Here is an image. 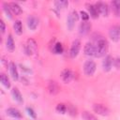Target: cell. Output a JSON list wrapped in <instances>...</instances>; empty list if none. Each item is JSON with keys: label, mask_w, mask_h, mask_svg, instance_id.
<instances>
[{"label": "cell", "mask_w": 120, "mask_h": 120, "mask_svg": "<svg viewBox=\"0 0 120 120\" xmlns=\"http://www.w3.org/2000/svg\"><path fill=\"white\" fill-rule=\"evenodd\" d=\"M11 95H12L14 100H16L18 103H22V102H23L22 96V94H21V92L19 91L18 88L14 87V88L11 90Z\"/></svg>", "instance_id": "5bb4252c"}, {"label": "cell", "mask_w": 120, "mask_h": 120, "mask_svg": "<svg viewBox=\"0 0 120 120\" xmlns=\"http://www.w3.org/2000/svg\"><path fill=\"white\" fill-rule=\"evenodd\" d=\"M53 52L56 53V54H60V53L63 52V46H62L61 43L57 42V43L54 44V46H53Z\"/></svg>", "instance_id": "484cf974"}, {"label": "cell", "mask_w": 120, "mask_h": 120, "mask_svg": "<svg viewBox=\"0 0 120 120\" xmlns=\"http://www.w3.org/2000/svg\"><path fill=\"white\" fill-rule=\"evenodd\" d=\"M112 58L111 55H107L104 58V60L102 61V68H103V70L106 71V72L110 71L111 68H112Z\"/></svg>", "instance_id": "8fae6325"}, {"label": "cell", "mask_w": 120, "mask_h": 120, "mask_svg": "<svg viewBox=\"0 0 120 120\" xmlns=\"http://www.w3.org/2000/svg\"><path fill=\"white\" fill-rule=\"evenodd\" d=\"M27 45L31 48V50H32L33 52H36V51H37V48H38L37 42H36L33 38H29V39L27 40Z\"/></svg>", "instance_id": "4316f807"}, {"label": "cell", "mask_w": 120, "mask_h": 120, "mask_svg": "<svg viewBox=\"0 0 120 120\" xmlns=\"http://www.w3.org/2000/svg\"><path fill=\"white\" fill-rule=\"evenodd\" d=\"M54 5L56 6V8H67L68 6V2L66 0H58L54 2Z\"/></svg>", "instance_id": "d4e9b609"}, {"label": "cell", "mask_w": 120, "mask_h": 120, "mask_svg": "<svg viewBox=\"0 0 120 120\" xmlns=\"http://www.w3.org/2000/svg\"><path fill=\"white\" fill-rule=\"evenodd\" d=\"M0 80H1L2 84H3L6 88H9V87H10V82H9V80H8V76H6L5 74L2 73L1 76H0Z\"/></svg>", "instance_id": "603a6c76"}, {"label": "cell", "mask_w": 120, "mask_h": 120, "mask_svg": "<svg viewBox=\"0 0 120 120\" xmlns=\"http://www.w3.org/2000/svg\"><path fill=\"white\" fill-rule=\"evenodd\" d=\"M55 110H56L57 112L64 114V113H66V112H67V110H68V107H67L65 104H63V103H59V104L56 106Z\"/></svg>", "instance_id": "cb8c5ba5"}, {"label": "cell", "mask_w": 120, "mask_h": 120, "mask_svg": "<svg viewBox=\"0 0 120 120\" xmlns=\"http://www.w3.org/2000/svg\"><path fill=\"white\" fill-rule=\"evenodd\" d=\"M38 25V19L36 16L30 15L27 17V26L31 30H36Z\"/></svg>", "instance_id": "ba28073f"}, {"label": "cell", "mask_w": 120, "mask_h": 120, "mask_svg": "<svg viewBox=\"0 0 120 120\" xmlns=\"http://www.w3.org/2000/svg\"><path fill=\"white\" fill-rule=\"evenodd\" d=\"M13 27H14V31L17 35H22V22L20 20L15 21V22L13 24Z\"/></svg>", "instance_id": "d6986e66"}, {"label": "cell", "mask_w": 120, "mask_h": 120, "mask_svg": "<svg viewBox=\"0 0 120 120\" xmlns=\"http://www.w3.org/2000/svg\"><path fill=\"white\" fill-rule=\"evenodd\" d=\"M8 7L11 10L12 13H14L15 15H20L22 14V8L15 2H11V3H8Z\"/></svg>", "instance_id": "9a60e30c"}, {"label": "cell", "mask_w": 120, "mask_h": 120, "mask_svg": "<svg viewBox=\"0 0 120 120\" xmlns=\"http://www.w3.org/2000/svg\"><path fill=\"white\" fill-rule=\"evenodd\" d=\"M3 9H4V11H5L7 17H8V19H11V18H12V15H11L12 12H11L9 7H8V4H6V3H5V4L3 5Z\"/></svg>", "instance_id": "83f0119b"}, {"label": "cell", "mask_w": 120, "mask_h": 120, "mask_svg": "<svg viewBox=\"0 0 120 120\" xmlns=\"http://www.w3.org/2000/svg\"><path fill=\"white\" fill-rule=\"evenodd\" d=\"M112 63H113V65H114V67L116 68H120V58H115L113 61H112Z\"/></svg>", "instance_id": "d6a6232c"}, {"label": "cell", "mask_w": 120, "mask_h": 120, "mask_svg": "<svg viewBox=\"0 0 120 120\" xmlns=\"http://www.w3.org/2000/svg\"><path fill=\"white\" fill-rule=\"evenodd\" d=\"M68 113H69L70 115H72V116L76 115V109H75V107L72 106V105H68Z\"/></svg>", "instance_id": "f546056e"}, {"label": "cell", "mask_w": 120, "mask_h": 120, "mask_svg": "<svg viewBox=\"0 0 120 120\" xmlns=\"http://www.w3.org/2000/svg\"><path fill=\"white\" fill-rule=\"evenodd\" d=\"M71 13H72V15H73V17L75 18V20L77 21V20L79 19V16H78V13H77V11H76V10H73V11H72Z\"/></svg>", "instance_id": "d590c367"}, {"label": "cell", "mask_w": 120, "mask_h": 120, "mask_svg": "<svg viewBox=\"0 0 120 120\" xmlns=\"http://www.w3.org/2000/svg\"><path fill=\"white\" fill-rule=\"evenodd\" d=\"M8 68H9V72H10V75H11L12 79L14 81H17L19 79V74H18V70H17V68H16L15 64L13 62H9Z\"/></svg>", "instance_id": "4fadbf2b"}, {"label": "cell", "mask_w": 120, "mask_h": 120, "mask_svg": "<svg viewBox=\"0 0 120 120\" xmlns=\"http://www.w3.org/2000/svg\"><path fill=\"white\" fill-rule=\"evenodd\" d=\"M96 8L98 9V12L100 13L102 16L106 17L108 16V13H109V8L107 6V4L103 3V2H98L96 4Z\"/></svg>", "instance_id": "8992f818"}, {"label": "cell", "mask_w": 120, "mask_h": 120, "mask_svg": "<svg viewBox=\"0 0 120 120\" xmlns=\"http://www.w3.org/2000/svg\"><path fill=\"white\" fill-rule=\"evenodd\" d=\"M23 50H24V52H25L26 55H31V54L33 53V51L31 50V48H30L27 44H24V46H23Z\"/></svg>", "instance_id": "4dcf8cb0"}, {"label": "cell", "mask_w": 120, "mask_h": 120, "mask_svg": "<svg viewBox=\"0 0 120 120\" xmlns=\"http://www.w3.org/2000/svg\"><path fill=\"white\" fill-rule=\"evenodd\" d=\"M48 91L51 95H56L59 91V87L56 82L54 81H49L48 82Z\"/></svg>", "instance_id": "7c38bea8"}, {"label": "cell", "mask_w": 120, "mask_h": 120, "mask_svg": "<svg viewBox=\"0 0 120 120\" xmlns=\"http://www.w3.org/2000/svg\"><path fill=\"white\" fill-rule=\"evenodd\" d=\"M20 68H21V69H22V71H24V72H31V69H29V68H27L26 67H24V66H22V64H20Z\"/></svg>", "instance_id": "e575fe53"}, {"label": "cell", "mask_w": 120, "mask_h": 120, "mask_svg": "<svg viewBox=\"0 0 120 120\" xmlns=\"http://www.w3.org/2000/svg\"><path fill=\"white\" fill-rule=\"evenodd\" d=\"M72 77H73V73H72V71H71L70 69H68V68H65V69L61 72V78H62L63 82H66V83L69 82L72 80Z\"/></svg>", "instance_id": "30bf717a"}, {"label": "cell", "mask_w": 120, "mask_h": 120, "mask_svg": "<svg viewBox=\"0 0 120 120\" xmlns=\"http://www.w3.org/2000/svg\"><path fill=\"white\" fill-rule=\"evenodd\" d=\"M80 13H81V17H82V19L84 22H87V20L89 19V15H88L85 11H82V10Z\"/></svg>", "instance_id": "1f68e13d"}, {"label": "cell", "mask_w": 120, "mask_h": 120, "mask_svg": "<svg viewBox=\"0 0 120 120\" xmlns=\"http://www.w3.org/2000/svg\"><path fill=\"white\" fill-rule=\"evenodd\" d=\"M108 51V42L105 38H101L100 39H98L97 41L96 44V57H102L106 54Z\"/></svg>", "instance_id": "6da1fadb"}, {"label": "cell", "mask_w": 120, "mask_h": 120, "mask_svg": "<svg viewBox=\"0 0 120 120\" xmlns=\"http://www.w3.org/2000/svg\"><path fill=\"white\" fill-rule=\"evenodd\" d=\"M6 112H7V114L8 116H10L12 118H21L22 117V114H21L20 111L15 109V108H8V109H7Z\"/></svg>", "instance_id": "2e32d148"}, {"label": "cell", "mask_w": 120, "mask_h": 120, "mask_svg": "<svg viewBox=\"0 0 120 120\" xmlns=\"http://www.w3.org/2000/svg\"><path fill=\"white\" fill-rule=\"evenodd\" d=\"M112 9L116 16H120V0H114L112 3Z\"/></svg>", "instance_id": "44dd1931"}, {"label": "cell", "mask_w": 120, "mask_h": 120, "mask_svg": "<svg viewBox=\"0 0 120 120\" xmlns=\"http://www.w3.org/2000/svg\"><path fill=\"white\" fill-rule=\"evenodd\" d=\"M109 36L112 41H118L120 39V30L117 26H112L109 30Z\"/></svg>", "instance_id": "5b68a950"}, {"label": "cell", "mask_w": 120, "mask_h": 120, "mask_svg": "<svg viewBox=\"0 0 120 120\" xmlns=\"http://www.w3.org/2000/svg\"><path fill=\"white\" fill-rule=\"evenodd\" d=\"M82 117L83 120H98V118L95 115H93L92 113H90L89 112H86V111L82 112Z\"/></svg>", "instance_id": "7402d4cb"}, {"label": "cell", "mask_w": 120, "mask_h": 120, "mask_svg": "<svg viewBox=\"0 0 120 120\" xmlns=\"http://www.w3.org/2000/svg\"><path fill=\"white\" fill-rule=\"evenodd\" d=\"M93 110H94L95 112H97L98 114L102 115V116H107L110 113L109 109L106 106H104L103 104H99V103L94 104L93 105Z\"/></svg>", "instance_id": "3957f363"}, {"label": "cell", "mask_w": 120, "mask_h": 120, "mask_svg": "<svg viewBox=\"0 0 120 120\" xmlns=\"http://www.w3.org/2000/svg\"><path fill=\"white\" fill-rule=\"evenodd\" d=\"M83 52H84V54L87 55V56H95V54H96V46L91 42H87L84 45Z\"/></svg>", "instance_id": "52a82bcc"}, {"label": "cell", "mask_w": 120, "mask_h": 120, "mask_svg": "<svg viewBox=\"0 0 120 120\" xmlns=\"http://www.w3.org/2000/svg\"><path fill=\"white\" fill-rule=\"evenodd\" d=\"M26 112H27V113H28V115H29L30 117H32V118H34V119L37 117V114H36L35 111H34L32 108L27 107V108H26Z\"/></svg>", "instance_id": "f1b7e54d"}, {"label": "cell", "mask_w": 120, "mask_h": 120, "mask_svg": "<svg viewBox=\"0 0 120 120\" xmlns=\"http://www.w3.org/2000/svg\"><path fill=\"white\" fill-rule=\"evenodd\" d=\"M88 11H89L90 16H91L93 19H97V18H98V9H97L96 6L89 5V6H88Z\"/></svg>", "instance_id": "ffe728a7"}, {"label": "cell", "mask_w": 120, "mask_h": 120, "mask_svg": "<svg viewBox=\"0 0 120 120\" xmlns=\"http://www.w3.org/2000/svg\"><path fill=\"white\" fill-rule=\"evenodd\" d=\"M91 30V23L88 22H81L80 26H79V33L80 35H87Z\"/></svg>", "instance_id": "9c48e42d"}, {"label": "cell", "mask_w": 120, "mask_h": 120, "mask_svg": "<svg viewBox=\"0 0 120 120\" xmlns=\"http://www.w3.org/2000/svg\"><path fill=\"white\" fill-rule=\"evenodd\" d=\"M0 30H1V33L4 34L5 33V30H6V25H5V22L4 21H0Z\"/></svg>", "instance_id": "836d02e7"}, {"label": "cell", "mask_w": 120, "mask_h": 120, "mask_svg": "<svg viewBox=\"0 0 120 120\" xmlns=\"http://www.w3.org/2000/svg\"><path fill=\"white\" fill-rule=\"evenodd\" d=\"M96 63L93 60H87L83 65V72L86 76H92L96 71Z\"/></svg>", "instance_id": "7a4b0ae2"}, {"label": "cell", "mask_w": 120, "mask_h": 120, "mask_svg": "<svg viewBox=\"0 0 120 120\" xmlns=\"http://www.w3.org/2000/svg\"><path fill=\"white\" fill-rule=\"evenodd\" d=\"M119 30H120V27H119Z\"/></svg>", "instance_id": "74e56055"}, {"label": "cell", "mask_w": 120, "mask_h": 120, "mask_svg": "<svg viewBox=\"0 0 120 120\" xmlns=\"http://www.w3.org/2000/svg\"><path fill=\"white\" fill-rule=\"evenodd\" d=\"M75 22H76L75 18L73 17L72 13H70V14L68 15V19H67V26H68V29L69 31H71V30L73 29V27H74V25H75Z\"/></svg>", "instance_id": "ac0fdd59"}, {"label": "cell", "mask_w": 120, "mask_h": 120, "mask_svg": "<svg viewBox=\"0 0 120 120\" xmlns=\"http://www.w3.org/2000/svg\"><path fill=\"white\" fill-rule=\"evenodd\" d=\"M80 49H81V41L79 39H75L73 42H72V45H71V48H70V51H69V55L71 58H75L79 52H80Z\"/></svg>", "instance_id": "277c9868"}, {"label": "cell", "mask_w": 120, "mask_h": 120, "mask_svg": "<svg viewBox=\"0 0 120 120\" xmlns=\"http://www.w3.org/2000/svg\"><path fill=\"white\" fill-rule=\"evenodd\" d=\"M6 47L9 52H13L15 49V43H14V40H13V38L11 35L8 36V38L6 41Z\"/></svg>", "instance_id": "e0dca14e"}, {"label": "cell", "mask_w": 120, "mask_h": 120, "mask_svg": "<svg viewBox=\"0 0 120 120\" xmlns=\"http://www.w3.org/2000/svg\"><path fill=\"white\" fill-rule=\"evenodd\" d=\"M22 82H24V84H27L28 83V81L24 77H22Z\"/></svg>", "instance_id": "8d00e7d4"}]
</instances>
